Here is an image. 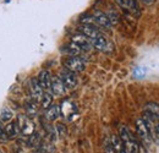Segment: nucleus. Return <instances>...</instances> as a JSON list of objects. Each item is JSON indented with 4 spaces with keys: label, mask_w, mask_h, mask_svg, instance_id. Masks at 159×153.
<instances>
[{
    "label": "nucleus",
    "mask_w": 159,
    "mask_h": 153,
    "mask_svg": "<svg viewBox=\"0 0 159 153\" xmlns=\"http://www.w3.org/2000/svg\"><path fill=\"white\" fill-rule=\"evenodd\" d=\"M119 137L120 140L122 141L125 148H126V152L139 153V142H137L136 137L131 134V131L125 125H121L119 128Z\"/></svg>",
    "instance_id": "nucleus-1"
},
{
    "label": "nucleus",
    "mask_w": 159,
    "mask_h": 153,
    "mask_svg": "<svg viewBox=\"0 0 159 153\" xmlns=\"http://www.w3.org/2000/svg\"><path fill=\"white\" fill-rule=\"evenodd\" d=\"M64 66L71 72H82L86 67V60L82 57H70L64 60Z\"/></svg>",
    "instance_id": "nucleus-2"
},
{
    "label": "nucleus",
    "mask_w": 159,
    "mask_h": 153,
    "mask_svg": "<svg viewBox=\"0 0 159 153\" xmlns=\"http://www.w3.org/2000/svg\"><path fill=\"white\" fill-rule=\"evenodd\" d=\"M16 121H17V124H19L21 135L28 137V136H31L32 134L36 132V125H34V123L32 121V119H30L28 116L21 114V115H19V118H17Z\"/></svg>",
    "instance_id": "nucleus-3"
},
{
    "label": "nucleus",
    "mask_w": 159,
    "mask_h": 153,
    "mask_svg": "<svg viewBox=\"0 0 159 153\" xmlns=\"http://www.w3.org/2000/svg\"><path fill=\"white\" fill-rule=\"evenodd\" d=\"M60 107V115H62L67 120H72L75 115H77V105L70 99H65Z\"/></svg>",
    "instance_id": "nucleus-4"
},
{
    "label": "nucleus",
    "mask_w": 159,
    "mask_h": 153,
    "mask_svg": "<svg viewBox=\"0 0 159 153\" xmlns=\"http://www.w3.org/2000/svg\"><path fill=\"white\" fill-rule=\"evenodd\" d=\"M60 78L65 86L66 90H74L76 86H77V77L75 72H71L66 69H64L61 72H60Z\"/></svg>",
    "instance_id": "nucleus-5"
},
{
    "label": "nucleus",
    "mask_w": 159,
    "mask_h": 153,
    "mask_svg": "<svg viewBox=\"0 0 159 153\" xmlns=\"http://www.w3.org/2000/svg\"><path fill=\"white\" fill-rule=\"evenodd\" d=\"M91 43H92V47L96 48V49L99 50V52H104V53H110V52H113V44L105 38L103 35L98 36L97 38L92 39Z\"/></svg>",
    "instance_id": "nucleus-6"
},
{
    "label": "nucleus",
    "mask_w": 159,
    "mask_h": 153,
    "mask_svg": "<svg viewBox=\"0 0 159 153\" xmlns=\"http://www.w3.org/2000/svg\"><path fill=\"white\" fill-rule=\"evenodd\" d=\"M135 126H136V132H137L139 138L144 143H151V141H152L151 135H149V131H148V129H147V126H146V124H144V121H143L142 118L136 119Z\"/></svg>",
    "instance_id": "nucleus-7"
},
{
    "label": "nucleus",
    "mask_w": 159,
    "mask_h": 153,
    "mask_svg": "<svg viewBox=\"0 0 159 153\" xmlns=\"http://www.w3.org/2000/svg\"><path fill=\"white\" fill-rule=\"evenodd\" d=\"M71 42H72L74 44H76L77 47H80L83 52H88V50H91V49L93 48L91 40L87 38L86 36H83L82 33H80V32L71 36Z\"/></svg>",
    "instance_id": "nucleus-8"
},
{
    "label": "nucleus",
    "mask_w": 159,
    "mask_h": 153,
    "mask_svg": "<svg viewBox=\"0 0 159 153\" xmlns=\"http://www.w3.org/2000/svg\"><path fill=\"white\" fill-rule=\"evenodd\" d=\"M115 2L124 11H126L129 14H132V15H139V14L137 0H115Z\"/></svg>",
    "instance_id": "nucleus-9"
},
{
    "label": "nucleus",
    "mask_w": 159,
    "mask_h": 153,
    "mask_svg": "<svg viewBox=\"0 0 159 153\" xmlns=\"http://www.w3.org/2000/svg\"><path fill=\"white\" fill-rule=\"evenodd\" d=\"M28 90H30V95L32 97V99H34L36 102H40L42 97H43V88L40 87V85L38 83L37 78H31L30 80V83H28Z\"/></svg>",
    "instance_id": "nucleus-10"
},
{
    "label": "nucleus",
    "mask_w": 159,
    "mask_h": 153,
    "mask_svg": "<svg viewBox=\"0 0 159 153\" xmlns=\"http://www.w3.org/2000/svg\"><path fill=\"white\" fill-rule=\"evenodd\" d=\"M50 91L52 95L58 97L65 96L66 93V88L61 81V78L59 76H52V82H50Z\"/></svg>",
    "instance_id": "nucleus-11"
},
{
    "label": "nucleus",
    "mask_w": 159,
    "mask_h": 153,
    "mask_svg": "<svg viewBox=\"0 0 159 153\" xmlns=\"http://www.w3.org/2000/svg\"><path fill=\"white\" fill-rule=\"evenodd\" d=\"M92 16H93V19L96 21L97 26H99L102 28H105V30L111 28V23H110V21H109L105 12H103L100 10H94L93 14H92Z\"/></svg>",
    "instance_id": "nucleus-12"
},
{
    "label": "nucleus",
    "mask_w": 159,
    "mask_h": 153,
    "mask_svg": "<svg viewBox=\"0 0 159 153\" xmlns=\"http://www.w3.org/2000/svg\"><path fill=\"white\" fill-rule=\"evenodd\" d=\"M80 33H82L83 36H86L89 40L97 38L98 36H100V31L98 30V27L94 26H89V25H81L80 26Z\"/></svg>",
    "instance_id": "nucleus-13"
},
{
    "label": "nucleus",
    "mask_w": 159,
    "mask_h": 153,
    "mask_svg": "<svg viewBox=\"0 0 159 153\" xmlns=\"http://www.w3.org/2000/svg\"><path fill=\"white\" fill-rule=\"evenodd\" d=\"M37 81L40 85V87L43 88V91H49L50 90V82H52V75L48 70H42L38 77H37Z\"/></svg>",
    "instance_id": "nucleus-14"
},
{
    "label": "nucleus",
    "mask_w": 159,
    "mask_h": 153,
    "mask_svg": "<svg viewBox=\"0 0 159 153\" xmlns=\"http://www.w3.org/2000/svg\"><path fill=\"white\" fill-rule=\"evenodd\" d=\"M5 132H6V137L7 140H15L16 137H19V135H21L20 128L17 121H10L6 126H5Z\"/></svg>",
    "instance_id": "nucleus-15"
},
{
    "label": "nucleus",
    "mask_w": 159,
    "mask_h": 153,
    "mask_svg": "<svg viewBox=\"0 0 159 153\" xmlns=\"http://www.w3.org/2000/svg\"><path fill=\"white\" fill-rule=\"evenodd\" d=\"M25 109H26V116H28L30 119L37 116V114H38V102H36L34 99L27 100L25 104Z\"/></svg>",
    "instance_id": "nucleus-16"
},
{
    "label": "nucleus",
    "mask_w": 159,
    "mask_h": 153,
    "mask_svg": "<svg viewBox=\"0 0 159 153\" xmlns=\"http://www.w3.org/2000/svg\"><path fill=\"white\" fill-rule=\"evenodd\" d=\"M59 115H60V107L57 105V104H52L49 108L45 109L44 118L48 121H54V120H57L59 118Z\"/></svg>",
    "instance_id": "nucleus-17"
},
{
    "label": "nucleus",
    "mask_w": 159,
    "mask_h": 153,
    "mask_svg": "<svg viewBox=\"0 0 159 153\" xmlns=\"http://www.w3.org/2000/svg\"><path fill=\"white\" fill-rule=\"evenodd\" d=\"M61 50H62L65 54H67L69 57H81V54H82V52H83L80 47H77L76 44H74L72 42H71L70 44L64 45Z\"/></svg>",
    "instance_id": "nucleus-18"
},
{
    "label": "nucleus",
    "mask_w": 159,
    "mask_h": 153,
    "mask_svg": "<svg viewBox=\"0 0 159 153\" xmlns=\"http://www.w3.org/2000/svg\"><path fill=\"white\" fill-rule=\"evenodd\" d=\"M110 142L115 150V153H126V148H125L122 141L120 140L119 135H113L110 137Z\"/></svg>",
    "instance_id": "nucleus-19"
},
{
    "label": "nucleus",
    "mask_w": 159,
    "mask_h": 153,
    "mask_svg": "<svg viewBox=\"0 0 159 153\" xmlns=\"http://www.w3.org/2000/svg\"><path fill=\"white\" fill-rule=\"evenodd\" d=\"M40 104H42V107H43L44 109L49 108V107L53 104V95H52L50 92L43 93V97H42V99H40Z\"/></svg>",
    "instance_id": "nucleus-20"
},
{
    "label": "nucleus",
    "mask_w": 159,
    "mask_h": 153,
    "mask_svg": "<svg viewBox=\"0 0 159 153\" xmlns=\"http://www.w3.org/2000/svg\"><path fill=\"white\" fill-rule=\"evenodd\" d=\"M11 119H12V112L9 108H4L0 113V121L2 124H6V123H10Z\"/></svg>",
    "instance_id": "nucleus-21"
},
{
    "label": "nucleus",
    "mask_w": 159,
    "mask_h": 153,
    "mask_svg": "<svg viewBox=\"0 0 159 153\" xmlns=\"http://www.w3.org/2000/svg\"><path fill=\"white\" fill-rule=\"evenodd\" d=\"M107 16H108V19L110 21V23H111V26H115V25H118L119 23V15L115 12V11H109L108 14H107Z\"/></svg>",
    "instance_id": "nucleus-22"
},
{
    "label": "nucleus",
    "mask_w": 159,
    "mask_h": 153,
    "mask_svg": "<svg viewBox=\"0 0 159 153\" xmlns=\"http://www.w3.org/2000/svg\"><path fill=\"white\" fill-rule=\"evenodd\" d=\"M81 22H82V25H89V26H94V27H97V23H96V21H94V19H93L92 15L82 16Z\"/></svg>",
    "instance_id": "nucleus-23"
},
{
    "label": "nucleus",
    "mask_w": 159,
    "mask_h": 153,
    "mask_svg": "<svg viewBox=\"0 0 159 153\" xmlns=\"http://www.w3.org/2000/svg\"><path fill=\"white\" fill-rule=\"evenodd\" d=\"M104 151H105V153H115V150L110 142V138H107L104 141Z\"/></svg>",
    "instance_id": "nucleus-24"
},
{
    "label": "nucleus",
    "mask_w": 159,
    "mask_h": 153,
    "mask_svg": "<svg viewBox=\"0 0 159 153\" xmlns=\"http://www.w3.org/2000/svg\"><path fill=\"white\" fill-rule=\"evenodd\" d=\"M9 141L6 137V132H5V125L0 121V142H6Z\"/></svg>",
    "instance_id": "nucleus-25"
},
{
    "label": "nucleus",
    "mask_w": 159,
    "mask_h": 153,
    "mask_svg": "<svg viewBox=\"0 0 159 153\" xmlns=\"http://www.w3.org/2000/svg\"><path fill=\"white\" fill-rule=\"evenodd\" d=\"M57 131H58V135H60V136H65L66 135V129L62 126V124L57 125Z\"/></svg>",
    "instance_id": "nucleus-26"
},
{
    "label": "nucleus",
    "mask_w": 159,
    "mask_h": 153,
    "mask_svg": "<svg viewBox=\"0 0 159 153\" xmlns=\"http://www.w3.org/2000/svg\"><path fill=\"white\" fill-rule=\"evenodd\" d=\"M139 1H141L142 4H144V5H148V6H149V5L154 4V1H156V0H139Z\"/></svg>",
    "instance_id": "nucleus-27"
},
{
    "label": "nucleus",
    "mask_w": 159,
    "mask_h": 153,
    "mask_svg": "<svg viewBox=\"0 0 159 153\" xmlns=\"http://www.w3.org/2000/svg\"><path fill=\"white\" fill-rule=\"evenodd\" d=\"M0 153H4V152H2V151H1V150H0Z\"/></svg>",
    "instance_id": "nucleus-28"
}]
</instances>
